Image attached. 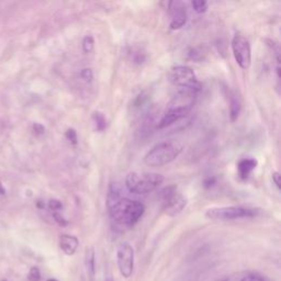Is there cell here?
<instances>
[{
  "instance_id": "cell-1",
  "label": "cell",
  "mask_w": 281,
  "mask_h": 281,
  "mask_svg": "<svg viewBox=\"0 0 281 281\" xmlns=\"http://www.w3.org/2000/svg\"><path fill=\"white\" fill-rule=\"evenodd\" d=\"M115 192V190L110 191L108 197V207L111 219L119 225L133 226L144 214V204L137 200L120 198Z\"/></svg>"
},
{
  "instance_id": "cell-2",
  "label": "cell",
  "mask_w": 281,
  "mask_h": 281,
  "mask_svg": "<svg viewBox=\"0 0 281 281\" xmlns=\"http://www.w3.org/2000/svg\"><path fill=\"white\" fill-rule=\"evenodd\" d=\"M198 91L192 89H179L169 104L167 105L163 118L158 122V129H164L181 120L190 113L197 99Z\"/></svg>"
},
{
  "instance_id": "cell-3",
  "label": "cell",
  "mask_w": 281,
  "mask_h": 281,
  "mask_svg": "<svg viewBox=\"0 0 281 281\" xmlns=\"http://www.w3.org/2000/svg\"><path fill=\"white\" fill-rule=\"evenodd\" d=\"M182 146L178 142H163L155 145L144 156V163L149 167H160L171 163L180 155Z\"/></svg>"
},
{
  "instance_id": "cell-4",
  "label": "cell",
  "mask_w": 281,
  "mask_h": 281,
  "mask_svg": "<svg viewBox=\"0 0 281 281\" xmlns=\"http://www.w3.org/2000/svg\"><path fill=\"white\" fill-rule=\"evenodd\" d=\"M164 182V177L156 172H130L126 178L128 190L135 194H146L156 190Z\"/></svg>"
},
{
  "instance_id": "cell-5",
  "label": "cell",
  "mask_w": 281,
  "mask_h": 281,
  "mask_svg": "<svg viewBox=\"0 0 281 281\" xmlns=\"http://www.w3.org/2000/svg\"><path fill=\"white\" fill-rule=\"evenodd\" d=\"M259 211L247 207H218L207 211L205 217L212 221H233L257 217Z\"/></svg>"
},
{
  "instance_id": "cell-6",
  "label": "cell",
  "mask_w": 281,
  "mask_h": 281,
  "mask_svg": "<svg viewBox=\"0 0 281 281\" xmlns=\"http://www.w3.org/2000/svg\"><path fill=\"white\" fill-rule=\"evenodd\" d=\"M169 82L179 89H192L199 91L200 83L192 68L183 65L174 66L168 73Z\"/></svg>"
},
{
  "instance_id": "cell-7",
  "label": "cell",
  "mask_w": 281,
  "mask_h": 281,
  "mask_svg": "<svg viewBox=\"0 0 281 281\" xmlns=\"http://www.w3.org/2000/svg\"><path fill=\"white\" fill-rule=\"evenodd\" d=\"M159 197L161 199V203H163L164 211L170 217L179 214L187 204V199L177 191L175 186L164 188L160 191Z\"/></svg>"
},
{
  "instance_id": "cell-8",
  "label": "cell",
  "mask_w": 281,
  "mask_h": 281,
  "mask_svg": "<svg viewBox=\"0 0 281 281\" xmlns=\"http://www.w3.org/2000/svg\"><path fill=\"white\" fill-rule=\"evenodd\" d=\"M232 51L237 65L242 69L250 68L252 64V48L244 35L236 34L232 40Z\"/></svg>"
},
{
  "instance_id": "cell-9",
  "label": "cell",
  "mask_w": 281,
  "mask_h": 281,
  "mask_svg": "<svg viewBox=\"0 0 281 281\" xmlns=\"http://www.w3.org/2000/svg\"><path fill=\"white\" fill-rule=\"evenodd\" d=\"M118 268L123 278H130L134 269V250L129 243H122L117 250Z\"/></svg>"
},
{
  "instance_id": "cell-10",
  "label": "cell",
  "mask_w": 281,
  "mask_h": 281,
  "mask_svg": "<svg viewBox=\"0 0 281 281\" xmlns=\"http://www.w3.org/2000/svg\"><path fill=\"white\" fill-rule=\"evenodd\" d=\"M169 13H170V29L178 30L182 28L187 22V11L186 6L182 2L174 1L169 2Z\"/></svg>"
},
{
  "instance_id": "cell-11",
  "label": "cell",
  "mask_w": 281,
  "mask_h": 281,
  "mask_svg": "<svg viewBox=\"0 0 281 281\" xmlns=\"http://www.w3.org/2000/svg\"><path fill=\"white\" fill-rule=\"evenodd\" d=\"M79 241L76 236L64 234L59 237V247L67 256H73L77 252Z\"/></svg>"
},
{
  "instance_id": "cell-12",
  "label": "cell",
  "mask_w": 281,
  "mask_h": 281,
  "mask_svg": "<svg viewBox=\"0 0 281 281\" xmlns=\"http://www.w3.org/2000/svg\"><path fill=\"white\" fill-rule=\"evenodd\" d=\"M258 165V161L256 158L246 157L243 158L237 164V170H239V176L242 179H247L251 176L252 172L255 170Z\"/></svg>"
},
{
  "instance_id": "cell-13",
  "label": "cell",
  "mask_w": 281,
  "mask_h": 281,
  "mask_svg": "<svg viewBox=\"0 0 281 281\" xmlns=\"http://www.w3.org/2000/svg\"><path fill=\"white\" fill-rule=\"evenodd\" d=\"M242 109V102L241 98L237 96L236 93L231 95L230 98V117L232 121L237 120V118L240 116V112Z\"/></svg>"
},
{
  "instance_id": "cell-14",
  "label": "cell",
  "mask_w": 281,
  "mask_h": 281,
  "mask_svg": "<svg viewBox=\"0 0 281 281\" xmlns=\"http://www.w3.org/2000/svg\"><path fill=\"white\" fill-rule=\"evenodd\" d=\"M95 251L93 248H88L85 254V265L86 269H87L88 274L91 276V278L94 277L96 272V259H95Z\"/></svg>"
},
{
  "instance_id": "cell-15",
  "label": "cell",
  "mask_w": 281,
  "mask_h": 281,
  "mask_svg": "<svg viewBox=\"0 0 281 281\" xmlns=\"http://www.w3.org/2000/svg\"><path fill=\"white\" fill-rule=\"evenodd\" d=\"M93 120H94L97 131H98V132L105 131L106 128H107V120H106L105 116L102 115L101 112H95L94 116H93Z\"/></svg>"
},
{
  "instance_id": "cell-16",
  "label": "cell",
  "mask_w": 281,
  "mask_h": 281,
  "mask_svg": "<svg viewBox=\"0 0 281 281\" xmlns=\"http://www.w3.org/2000/svg\"><path fill=\"white\" fill-rule=\"evenodd\" d=\"M95 47V40L91 35H86L83 40V50L85 53H91Z\"/></svg>"
},
{
  "instance_id": "cell-17",
  "label": "cell",
  "mask_w": 281,
  "mask_h": 281,
  "mask_svg": "<svg viewBox=\"0 0 281 281\" xmlns=\"http://www.w3.org/2000/svg\"><path fill=\"white\" fill-rule=\"evenodd\" d=\"M192 8L196 12L202 13L208 8V2L204 1V0H193L192 1Z\"/></svg>"
},
{
  "instance_id": "cell-18",
  "label": "cell",
  "mask_w": 281,
  "mask_h": 281,
  "mask_svg": "<svg viewBox=\"0 0 281 281\" xmlns=\"http://www.w3.org/2000/svg\"><path fill=\"white\" fill-rule=\"evenodd\" d=\"M29 280L30 281H40L41 273L37 267H32L29 272Z\"/></svg>"
},
{
  "instance_id": "cell-19",
  "label": "cell",
  "mask_w": 281,
  "mask_h": 281,
  "mask_svg": "<svg viewBox=\"0 0 281 281\" xmlns=\"http://www.w3.org/2000/svg\"><path fill=\"white\" fill-rule=\"evenodd\" d=\"M66 138L70 143H73L74 145L77 144V133L74 129H68L66 132Z\"/></svg>"
},
{
  "instance_id": "cell-20",
  "label": "cell",
  "mask_w": 281,
  "mask_h": 281,
  "mask_svg": "<svg viewBox=\"0 0 281 281\" xmlns=\"http://www.w3.org/2000/svg\"><path fill=\"white\" fill-rule=\"evenodd\" d=\"M241 281H266L261 276L257 275H247L245 277H243Z\"/></svg>"
},
{
  "instance_id": "cell-21",
  "label": "cell",
  "mask_w": 281,
  "mask_h": 281,
  "mask_svg": "<svg viewBox=\"0 0 281 281\" xmlns=\"http://www.w3.org/2000/svg\"><path fill=\"white\" fill-rule=\"evenodd\" d=\"M80 76H82L83 79L87 80V82H91V79H93V73H91L90 69H83L82 73H80Z\"/></svg>"
},
{
  "instance_id": "cell-22",
  "label": "cell",
  "mask_w": 281,
  "mask_h": 281,
  "mask_svg": "<svg viewBox=\"0 0 281 281\" xmlns=\"http://www.w3.org/2000/svg\"><path fill=\"white\" fill-rule=\"evenodd\" d=\"M50 208L53 210V211H58V210H61L63 208V204L57 201V200H51L50 201Z\"/></svg>"
},
{
  "instance_id": "cell-23",
  "label": "cell",
  "mask_w": 281,
  "mask_h": 281,
  "mask_svg": "<svg viewBox=\"0 0 281 281\" xmlns=\"http://www.w3.org/2000/svg\"><path fill=\"white\" fill-rule=\"evenodd\" d=\"M272 179L274 181V183L277 187L278 190H280V174L278 171H275L274 174L272 175Z\"/></svg>"
},
{
  "instance_id": "cell-24",
  "label": "cell",
  "mask_w": 281,
  "mask_h": 281,
  "mask_svg": "<svg viewBox=\"0 0 281 281\" xmlns=\"http://www.w3.org/2000/svg\"><path fill=\"white\" fill-rule=\"evenodd\" d=\"M54 218L56 219L57 222H58L59 224H61V225H66V224H67V222H66V221H65V219L62 218V217H59V215H58L57 213L54 214Z\"/></svg>"
},
{
  "instance_id": "cell-25",
  "label": "cell",
  "mask_w": 281,
  "mask_h": 281,
  "mask_svg": "<svg viewBox=\"0 0 281 281\" xmlns=\"http://www.w3.org/2000/svg\"><path fill=\"white\" fill-rule=\"evenodd\" d=\"M214 181H215V179L214 178H208V179H205L204 180V187L205 188H210L211 186H212V183H214Z\"/></svg>"
},
{
  "instance_id": "cell-26",
  "label": "cell",
  "mask_w": 281,
  "mask_h": 281,
  "mask_svg": "<svg viewBox=\"0 0 281 281\" xmlns=\"http://www.w3.org/2000/svg\"><path fill=\"white\" fill-rule=\"evenodd\" d=\"M47 281H58L57 279H54V278H51V279H48Z\"/></svg>"
},
{
  "instance_id": "cell-27",
  "label": "cell",
  "mask_w": 281,
  "mask_h": 281,
  "mask_svg": "<svg viewBox=\"0 0 281 281\" xmlns=\"http://www.w3.org/2000/svg\"><path fill=\"white\" fill-rule=\"evenodd\" d=\"M106 281H113V280H112V279H110V278H109V279H107V280H106Z\"/></svg>"
},
{
  "instance_id": "cell-28",
  "label": "cell",
  "mask_w": 281,
  "mask_h": 281,
  "mask_svg": "<svg viewBox=\"0 0 281 281\" xmlns=\"http://www.w3.org/2000/svg\"><path fill=\"white\" fill-rule=\"evenodd\" d=\"M222 281H228V279H224V280H222Z\"/></svg>"
},
{
  "instance_id": "cell-29",
  "label": "cell",
  "mask_w": 281,
  "mask_h": 281,
  "mask_svg": "<svg viewBox=\"0 0 281 281\" xmlns=\"http://www.w3.org/2000/svg\"><path fill=\"white\" fill-rule=\"evenodd\" d=\"M82 281H85V280H82Z\"/></svg>"
}]
</instances>
